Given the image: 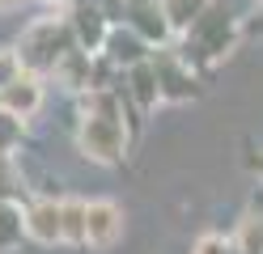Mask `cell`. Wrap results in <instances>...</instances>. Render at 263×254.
Listing matches in <instances>:
<instances>
[{
  "instance_id": "1",
  "label": "cell",
  "mask_w": 263,
  "mask_h": 254,
  "mask_svg": "<svg viewBox=\"0 0 263 254\" xmlns=\"http://www.w3.org/2000/svg\"><path fill=\"white\" fill-rule=\"evenodd\" d=\"M234 47H238V13H234V5H229V0H208V9L183 30L178 55H183L195 72H204V68H212L217 60H225Z\"/></svg>"
},
{
  "instance_id": "2",
  "label": "cell",
  "mask_w": 263,
  "mask_h": 254,
  "mask_svg": "<svg viewBox=\"0 0 263 254\" xmlns=\"http://www.w3.org/2000/svg\"><path fill=\"white\" fill-rule=\"evenodd\" d=\"M77 47V34L68 26V17H39L34 26H30L22 34V47H17V55H22V68L26 72H55V64L68 55V51Z\"/></svg>"
},
{
  "instance_id": "3",
  "label": "cell",
  "mask_w": 263,
  "mask_h": 254,
  "mask_svg": "<svg viewBox=\"0 0 263 254\" xmlns=\"http://www.w3.org/2000/svg\"><path fill=\"white\" fill-rule=\"evenodd\" d=\"M77 148H81V157L93 161V165H123L127 161V148H132V131H127L123 119L81 114Z\"/></svg>"
},
{
  "instance_id": "4",
  "label": "cell",
  "mask_w": 263,
  "mask_h": 254,
  "mask_svg": "<svg viewBox=\"0 0 263 254\" xmlns=\"http://www.w3.org/2000/svg\"><path fill=\"white\" fill-rule=\"evenodd\" d=\"M153 68H157V81H161V102H191L195 93H200V72L178 55V47H153Z\"/></svg>"
},
{
  "instance_id": "5",
  "label": "cell",
  "mask_w": 263,
  "mask_h": 254,
  "mask_svg": "<svg viewBox=\"0 0 263 254\" xmlns=\"http://www.w3.org/2000/svg\"><path fill=\"white\" fill-rule=\"evenodd\" d=\"M64 17H68V26L77 34V47L81 51H89V55H93V51L106 47V34H110L115 22H110V13L98 5V0H72Z\"/></svg>"
},
{
  "instance_id": "6",
  "label": "cell",
  "mask_w": 263,
  "mask_h": 254,
  "mask_svg": "<svg viewBox=\"0 0 263 254\" xmlns=\"http://www.w3.org/2000/svg\"><path fill=\"white\" fill-rule=\"evenodd\" d=\"M123 237V208L110 199H89L85 203V246L110 250Z\"/></svg>"
},
{
  "instance_id": "7",
  "label": "cell",
  "mask_w": 263,
  "mask_h": 254,
  "mask_svg": "<svg viewBox=\"0 0 263 254\" xmlns=\"http://www.w3.org/2000/svg\"><path fill=\"white\" fill-rule=\"evenodd\" d=\"M123 22L136 34H144L153 47H166L174 38V26L161 9V0H123Z\"/></svg>"
},
{
  "instance_id": "8",
  "label": "cell",
  "mask_w": 263,
  "mask_h": 254,
  "mask_svg": "<svg viewBox=\"0 0 263 254\" xmlns=\"http://www.w3.org/2000/svg\"><path fill=\"white\" fill-rule=\"evenodd\" d=\"M26 237L39 246H60L64 242V212L60 199H30L26 203Z\"/></svg>"
},
{
  "instance_id": "9",
  "label": "cell",
  "mask_w": 263,
  "mask_h": 254,
  "mask_svg": "<svg viewBox=\"0 0 263 254\" xmlns=\"http://www.w3.org/2000/svg\"><path fill=\"white\" fill-rule=\"evenodd\" d=\"M43 97H47L43 76L39 72H22L17 81H9L5 89H0V106L9 114H17V119H34L43 110Z\"/></svg>"
},
{
  "instance_id": "10",
  "label": "cell",
  "mask_w": 263,
  "mask_h": 254,
  "mask_svg": "<svg viewBox=\"0 0 263 254\" xmlns=\"http://www.w3.org/2000/svg\"><path fill=\"white\" fill-rule=\"evenodd\" d=\"M123 89H127L132 102H136V110H140V114L157 110V102H161V81H157L153 60H140V64L123 68Z\"/></svg>"
},
{
  "instance_id": "11",
  "label": "cell",
  "mask_w": 263,
  "mask_h": 254,
  "mask_svg": "<svg viewBox=\"0 0 263 254\" xmlns=\"http://www.w3.org/2000/svg\"><path fill=\"white\" fill-rule=\"evenodd\" d=\"M102 51H106V55L119 64V68H132V64H140V60H149V55H153V43L144 38V34H136V30L123 22V26H110Z\"/></svg>"
},
{
  "instance_id": "12",
  "label": "cell",
  "mask_w": 263,
  "mask_h": 254,
  "mask_svg": "<svg viewBox=\"0 0 263 254\" xmlns=\"http://www.w3.org/2000/svg\"><path fill=\"white\" fill-rule=\"evenodd\" d=\"M89 60H93L89 51L72 47L68 55H64V60L55 64V72H51V76L64 85V89H72V93H85V89H89Z\"/></svg>"
},
{
  "instance_id": "13",
  "label": "cell",
  "mask_w": 263,
  "mask_h": 254,
  "mask_svg": "<svg viewBox=\"0 0 263 254\" xmlns=\"http://www.w3.org/2000/svg\"><path fill=\"white\" fill-rule=\"evenodd\" d=\"M26 237V212L17 199H0V254L17 250Z\"/></svg>"
},
{
  "instance_id": "14",
  "label": "cell",
  "mask_w": 263,
  "mask_h": 254,
  "mask_svg": "<svg viewBox=\"0 0 263 254\" xmlns=\"http://www.w3.org/2000/svg\"><path fill=\"white\" fill-rule=\"evenodd\" d=\"M234 250L238 254H263V212H246L242 225L234 233Z\"/></svg>"
},
{
  "instance_id": "15",
  "label": "cell",
  "mask_w": 263,
  "mask_h": 254,
  "mask_svg": "<svg viewBox=\"0 0 263 254\" xmlns=\"http://www.w3.org/2000/svg\"><path fill=\"white\" fill-rule=\"evenodd\" d=\"M60 212H64V242L85 246V199H60Z\"/></svg>"
},
{
  "instance_id": "16",
  "label": "cell",
  "mask_w": 263,
  "mask_h": 254,
  "mask_svg": "<svg viewBox=\"0 0 263 254\" xmlns=\"http://www.w3.org/2000/svg\"><path fill=\"white\" fill-rule=\"evenodd\" d=\"M161 9H166V17H170L174 34H183V30L195 22V17L208 9V0H161Z\"/></svg>"
},
{
  "instance_id": "17",
  "label": "cell",
  "mask_w": 263,
  "mask_h": 254,
  "mask_svg": "<svg viewBox=\"0 0 263 254\" xmlns=\"http://www.w3.org/2000/svg\"><path fill=\"white\" fill-rule=\"evenodd\" d=\"M22 135H26V119L9 114L5 106H0V157H9V152L22 148Z\"/></svg>"
},
{
  "instance_id": "18",
  "label": "cell",
  "mask_w": 263,
  "mask_h": 254,
  "mask_svg": "<svg viewBox=\"0 0 263 254\" xmlns=\"http://www.w3.org/2000/svg\"><path fill=\"white\" fill-rule=\"evenodd\" d=\"M22 195H26V182H22V169L13 161V152H9V157H0V199H22Z\"/></svg>"
},
{
  "instance_id": "19",
  "label": "cell",
  "mask_w": 263,
  "mask_h": 254,
  "mask_svg": "<svg viewBox=\"0 0 263 254\" xmlns=\"http://www.w3.org/2000/svg\"><path fill=\"white\" fill-rule=\"evenodd\" d=\"M22 72H26V68H22V55H17V51H9V47H0V89H5L9 81H17Z\"/></svg>"
},
{
  "instance_id": "20",
  "label": "cell",
  "mask_w": 263,
  "mask_h": 254,
  "mask_svg": "<svg viewBox=\"0 0 263 254\" xmlns=\"http://www.w3.org/2000/svg\"><path fill=\"white\" fill-rule=\"evenodd\" d=\"M195 254H234V242L225 246V237L208 233V237H200V246H195Z\"/></svg>"
},
{
  "instance_id": "21",
  "label": "cell",
  "mask_w": 263,
  "mask_h": 254,
  "mask_svg": "<svg viewBox=\"0 0 263 254\" xmlns=\"http://www.w3.org/2000/svg\"><path fill=\"white\" fill-rule=\"evenodd\" d=\"M13 5H22V0H0V9H13Z\"/></svg>"
},
{
  "instance_id": "22",
  "label": "cell",
  "mask_w": 263,
  "mask_h": 254,
  "mask_svg": "<svg viewBox=\"0 0 263 254\" xmlns=\"http://www.w3.org/2000/svg\"><path fill=\"white\" fill-rule=\"evenodd\" d=\"M55 5H72V0H55Z\"/></svg>"
},
{
  "instance_id": "23",
  "label": "cell",
  "mask_w": 263,
  "mask_h": 254,
  "mask_svg": "<svg viewBox=\"0 0 263 254\" xmlns=\"http://www.w3.org/2000/svg\"><path fill=\"white\" fill-rule=\"evenodd\" d=\"M259 9H263V0H259Z\"/></svg>"
}]
</instances>
